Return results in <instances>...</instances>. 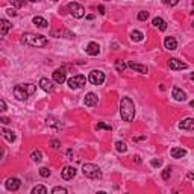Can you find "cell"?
<instances>
[{
    "instance_id": "1",
    "label": "cell",
    "mask_w": 194,
    "mask_h": 194,
    "mask_svg": "<svg viewBox=\"0 0 194 194\" xmlns=\"http://www.w3.org/2000/svg\"><path fill=\"white\" fill-rule=\"evenodd\" d=\"M120 115L127 123L134 121L135 118V105L129 97H121L120 100Z\"/></svg>"
},
{
    "instance_id": "2",
    "label": "cell",
    "mask_w": 194,
    "mask_h": 194,
    "mask_svg": "<svg viewBox=\"0 0 194 194\" xmlns=\"http://www.w3.org/2000/svg\"><path fill=\"white\" fill-rule=\"evenodd\" d=\"M21 43L26 44V46H30V47H46L48 44V39L43 35L26 32V33L21 35Z\"/></svg>"
},
{
    "instance_id": "3",
    "label": "cell",
    "mask_w": 194,
    "mask_h": 194,
    "mask_svg": "<svg viewBox=\"0 0 194 194\" xmlns=\"http://www.w3.org/2000/svg\"><path fill=\"white\" fill-rule=\"evenodd\" d=\"M82 173H84V176H87L88 179H102L100 168L94 164H89V162L82 165Z\"/></svg>"
},
{
    "instance_id": "4",
    "label": "cell",
    "mask_w": 194,
    "mask_h": 194,
    "mask_svg": "<svg viewBox=\"0 0 194 194\" xmlns=\"http://www.w3.org/2000/svg\"><path fill=\"white\" fill-rule=\"evenodd\" d=\"M67 9L74 18H82V17H85V9H84L82 5H79L78 2H70L67 5Z\"/></svg>"
},
{
    "instance_id": "5",
    "label": "cell",
    "mask_w": 194,
    "mask_h": 194,
    "mask_svg": "<svg viewBox=\"0 0 194 194\" xmlns=\"http://www.w3.org/2000/svg\"><path fill=\"white\" fill-rule=\"evenodd\" d=\"M67 84L71 89H79V88H82L85 84H87V78H85L84 74H76V76H73V78L68 79Z\"/></svg>"
},
{
    "instance_id": "6",
    "label": "cell",
    "mask_w": 194,
    "mask_h": 194,
    "mask_svg": "<svg viewBox=\"0 0 194 194\" xmlns=\"http://www.w3.org/2000/svg\"><path fill=\"white\" fill-rule=\"evenodd\" d=\"M88 80L93 84V85H102L105 82V73L100 71V70H93L88 76Z\"/></svg>"
},
{
    "instance_id": "7",
    "label": "cell",
    "mask_w": 194,
    "mask_h": 194,
    "mask_svg": "<svg viewBox=\"0 0 194 194\" xmlns=\"http://www.w3.org/2000/svg\"><path fill=\"white\" fill-rule=\"evenodd\" d=\"M65 79H67V71H65V68H56V70L53 71V80H55L56 84H64Z\"/></svg>"
},
{
    "instance_id": "8",
    "label": "cell",
    "mask_w": 194,
    "mask_h": 194,
    "mask_svg": "<svg viewBox=\"0 0 194 194\" xmlns=\"http://www.w3.org/2000/svg\"><path fill=\"white\" fill-rule=\"evenodd\" d=\"M14 97L17 99V100H28V97H29V94H28V91L23 88V85H17V87H14Z\"/></svg>"
},
{
    "instance_id": "9",
    "label": "cell",
    "mask_w": 194,
    "mask_h": 194,
    "mask_svg": "<svg viewBox=\"0 0 194 194\" xmlns=\"http://www.w3.org/2000/svg\"><path fill=\"white\" fill-rule=\"evenodd\" d=\"M61 176H62V179H64V181H70V179H73V177L76 176V168H74V167H71V165H67V167H64V168H62Z\"/></svg>"
},
{
    "instance_id": "10",
    "label": "cell",
    "mask_w": 194,
    "mask_h": 194,
    "mask_svg": "<svg viewBox=\"0 0 194 194\" xmlns=\"http://www.w3.org/2000/svg\"><path fill=\"white\" fill-rule=\"evenodd\" d=\"M20 185H21V182H20L18 177H9V179L5 182L6 190H9V191H17L20 188Z\"/></svg>"
},
{
    "instance_id": "11",
    "label": "cell",
    "mask_w": 194,
    "mask_h": 194,
    "mask_svg": "<svg viewBox=\"0 0 194 194\" xmlns=\"http://www.w3.org/2000/svg\"><path fill=\"white\" fill-rule=\"evenodd\" d=\"M168 67L171 68V70H185L188 65H186L185 62H182V61H179V59L171 58L168 61Z\"/></svg>"
},
{
    "instance_id": "12",
    "label": "cell",
    "mask_w": 194,
    "mask_h": 194,
    "mask_svg": "<svg viewBox=\"0 0 194 194\" xmlns=\"http://www.w3.org/2000/svg\"><path fill=\"white\" fill-rule=\"evenodd\" d=\"M87 53L89 55V56H97L99 53H100V46L97 44V43H94V41H91L89 44L87 46Z\"/></svg>"
},
{
    "instance_id": "13",
    "label": "cell",
    "mask_w": 194,
    "mask_h": 194,
    "mask_svg": "<svg viewBox=\"0 0 194 194\" xmlns=\"http://www.w3.org/2000/svg\"><path fill=\"white\" fill-rule=\"evenodd\" d=\"M39 87H41V89H44L46 93H52V91L55 89V87H53V82H52V80H48L47 78H43L41 80H39Z\"/></svg>"
},
{
    "instance_id": "14",
    "label": "cell",
    "mask_w": 194,
    "mask_h": 194,
    "mask_svg": "<svg viewBox=\"0 0 194 194\" xmlns=\"http://www.w3.org/2000/svg\"><path fill=\"white\" fill-rule=\"evenodd\" d=\"M11 28H12V24H11V23L6 18H2V20H0V35H2V37H6Z\"/></svg>"
},
{
    "instance_id": "15",
    "label": "cell",
    "mask_w": 194,
    "mask_h": 194,
    "mask_svg": "<svg viewBox=\"0 0 194 194\" xmlns=\"http://www.w3.org/2000/svg\"><path fill=\"white\" fill-rule=\"evenodd\" d=\"M179 127L184 130H194V118H184L179 123Z\"/></svg>"
},
{
    "instance_id": "16",
    "label": "cell",
    "mask_w": 194,
    "mask_h": 194,
    "mask_svg": "<svg viewBox=\"0 0 194 194\" xmlns=\"http://www.w3.org/2000/svg\"><path fill=\"white\" fill-rule=\"evenodd\" d=\"M85 105L87 106H96L97 102H99V97H97V94H94V93H88L87 96H85Z\"/></svg>"
},
{
    "instance_id": "17",
    "label": "cell",
    "mask_w": 194,
    "mask_h": 194,
    "mask_svg": "<svg viewBox=\"0 0 194 194\" xmlns=\"http://www.w3.org/2000/svg\"><path fill=\"white\" fill-rule=\"evenodd\" d=\"M127 67L132 68V70H135V71H138V73H143V74H146V73L149 71V68L146 67V65L136 64V62H132V61H129V62H127Z\"/></svg>"
},
{
    "instance_id": "18",
    "label": "cell",
    "mask_w": 194,
    "mask_h": 194,
    "mask_svg": "<svg viewBox=\"0 0 194 194\" xmlns=\"http://www.w3.org/2000/svg\"><path fill=\"white\" fill-rule=\"evenodd\" d=\"M52 35L53 37H56V38H73L74 37V33H71L70 30H65V29H61V30H53L52 32Z\"/></svg>"
},
{
    "instance_id": "19",
    "label": "cell",
    "mask_w": 194,
    "mask_h": 194,
    "mask_svg": "<svg viewBox=\"0 0 194 194\" xmlns=\"http://www.w3.org/2000/svg\"><path fill=\"white\" fill-rule=\"evenodd\" d=\"M171 94H173V99H175V100H177V102H184L185 99H186V94H185L181 88H177V87L173 88Z\"/></svg>"
},
{
    "instance_id": "20",
    "label": "cell",
    "mask_w": 194,
    "mask_h": 194,
    "mask_svg": "<svg viewBox=\"0 0 194 194\" xmlns=\"http://www.w3.org/2000/svg\"><path fill=\"white\" fill-rule=\"evenodd\" d=\"M170 153H171V158H176V159H181V158H184V156H186V150H185V149H182V147H173Z\"/></svg>"
},
{
    "instance_id": "21",
    "label": "cell",
    "mask_w": 194,
    "mask_h": 194,
    "mask_svg": "<svg viewBox=\"0 0 194 194\" xmlns=\"http://www.w3.org/2000/svg\"><path fill=\"white\" fill-rule=\"evenodd\" d=\"M152 24L158 28L159 30H165L167 29V23H165V20H162L161 17H155V18L152 20Z\"/></svg>"
},
{
    "instance_id": "22",
    "label": "cell",
    "mask_w": 194,
    "mask_h": 194,
    "mask_svg": "<svg viewBox=\"0 0 194 194\" xmlns=\"http://www.w3.org/2000/svg\"><path fill=\"white\" fill-rule=\"evenodd\" d=\"M164 46H165V48H168V50H175V48L177 47V41H176L173 37H167V38L164 39Z\"/></svg>"
},
{
    "instance_id": "23",
    "label": "cell",
    "mask_w": 194,
    "mask_h": 194,
    "mask_svg": "<svg viewBox=\"0 0 194 194\" xmlns=\"http://www.w3.org/2000/svg\"><path fill=\"white\" fill-rule=\"evenodd\" d=\"M2 134H3V138H5L6 141H9V143H14V141H15V134H14L12 130H8V129L2 127Z\"/></svg>"
},
{
    "instance_id": "24",
    "label": "cell",
    "mask_w": 194,
    "mask_h": 194,
    "mask_svg": "<svg viewBox=\"0 0 194 194\" xmlns=\"http://www.w3.org/2000/svg\"><path fill=\"white\" fill-rule=\"evenodd\" d=\"M32 21H33V24H35V26H38V28H41V29H46V28L48 26V23L43 18V17H33Z\"/></svg>"
},
{
    "instance_id": "25",
    "label": "cell",
    "mask_w": 194,
    "mask_h": 194,
    "mask_svg": "<svg viewBox=\"0 0 194 194\" xmlns=\"http://www.w3.org/2000/svg\"><path fill=\"white\" fill-rule=\"evenodd\" d=\"M130 39L140 43V41L144 39V35H143V32H140V30H132V32H130Z\"/></svg>"
},
{
    "instance_id": "26",
    "label": "cell",
    "mask_w": 194,
    "mask_h": 194,
    "mask_svg": "<svg viewBox=\"0 0 194 194\" xmlns=\"http://www.w3.org/2000/svg\"><path fill=\"white\" fill-rule=\"evenodd\" d=\"M47 194V188L44 186V185H37V186H33L32 188V194Z\"/></svg>"
},
{
    "instance_id": "27",
    "label": "cell",
    "mask_w": 194,
    "mask_h": 194,
    "mask_svg": "<svg viewBox=\"0 0 194 194\" xmlns=\"http://www.w3.org/2000/svg\"><path fill=\"white\" fill-rule=\"evenodd\" d=\"M21 85H23V88L28 91V94H29V96H32V94L37 91V87H35L33 84H21Z\"/></svg>"
},
{
    "instance_id": "28",
    "label": "cell",
    "mask_w": 194,
    "mask_h": 194,
    "mask_svg": "<svg viewBox=\"0 0 194 194\" xmlns=\"http://www.w3.org/2000/svg\"><path fill=\"white\" fill-rule=\"evenodd\" d=\"M30 158H32V161H33V162H39V161L43 159V155H41V152H39V150H33V152H32V155H30Z\"/></svg>"
},
{
    "instance_id": "29",
    "label": "cell",
    "mask_w": 194,
    "mask_h": 194,
    "mask_svg": "<svg viewBox=\"0 0 194 194\" xmlns=\"http://www.w3.org/2000/svg\"><path fill=\"white\" fill-rule=\"evenodd\" d=\"M115 149H117V152H121V153H125L127 150V146L123 143V141H117L115 143Z\"/></svg>"
},
{
    "instance_id": "30",
    "label": "cell",
    "mask_w": 194,
    "mask_h": 194,
    "mask_svg": "<svg viewBox=\"0 0 194 194\" xmlns=\"http://www.w3.org/2000/svg\"><path fill=\"white\" fill-rule=\"evenodd\" d=\"M126 67H127V64L126 62H123V61H115V68H117V71H125L126 70Z\"/></svg>"
},
{
    "instance_id": "31",
    "label": "cell",
    "mask_w": 194,
    "mask_h": 194,
    "mask_svg": "<svg viewBox=\"0 0 194 194\" xmlns=\"http://www.w3.org/2000/svg\"><path fill=\"white\" fill-rule=\"evenodd\" d=\"M47 123L48 125H52V126H55V127H62V125L61 123H58V120L55 118V117H47Z\"/></svg>"
},
{
    "instance_id": "32",
    "label": "cell",
    "mask_w": 194,
    "mask_h": 194,
    "mask_svg": "<svg viewBox=\"0 0 194 194\" xmlns=\"http://www.w3.org/2000/svg\"><path fill=\"white\" fill-rule=\"evenodd\" d=\"M67 194L68 193V190L67 188H64V186H55L53 190H52V194Z\"/></svg>"
},
{
    "instance_id": "33",
    "label": "cell",
    "mask_w": 194,
    "mask_h": 194,
    "mask_svg": "<svg viewBox=\"0 0 194 194\" xmlns=\"http://www.w3.org/2000/svg\"><path fill=\"white\" fill-rule=\"evenodd\" d=\"M170 176H171V167H167V168H164V171H162V179L168 181Z\"/></svg>"
},
{
    "instance_id": "34",
    "label": "cell",
    "mask_w": 194,
    "mask_h": 194,
    "mask_svg": "<svg viewBox=\"0 0 194 194\" xmlns=\"http://www.w3.org/2000/svg\"><path fill=\"white\" fill-rule=\"evenodd\" d=\"M9 2H11V5L15 6V8H23L26 0H9Z\"/></svg>"
},
{
    "instance_id": "35",
    "label": "cell",
    "mask_w": 194,
    "mask_h": 194,
    "mask_svg": "<svg viewBox=\"0 0 194 194\" xmlns=\"http://www.w3.org/2000/svg\"><path fill=\"white\" fill-rule=\"evenodd\" d=\"M39 176L41 177H48L50 176V170H48L47 167H41L39 168Z\"/></svg>"
},
{
    "instance_id": "36",
    "label": "cell",
    "mask_w": 194,
    "mask_h": 194,
    "mask_svg": "<svg viewBox=\"0 0 194 194\" xmlns=\"http://www.w3.org/2000/svg\"><path fill=\"white\" fill-rule=\"evenodd\" d=\"M147 18H149V12H147V11H141V12L138 14V20H140V21H146Z\"/></svg>"
},
{
    "instance_id": "37",
    "label": "cell",
    "mask_w": 194,
    "mask_h": 194,
    "mask_svg": "<svg viewBox=\"0 0 194 194\" xmlns=\"http://www.w3.org/2000/svg\"><path fill=\"white\" fill-rule=\"evenodd\" d=\"M97 129H105V130H112V127L106 125V123H99L97 125Z\"/></svg>"
},
{
    "instance_id": "38",
    "label": "cell",
    "mask_w": 194,
    "mask_h": 194,
    "mask_svg": "<svg viewBox=\"0 0 194 194\" xmlns=\"http://www.w3.org/2000/svg\"><path fill=\"white\" fill-rule=\"evenodd\" d=\"M165 5H168V6H176L177 3H179V0H162Z\"/></svg>"
},
{
    "instance_id": "39",
    "label": "cell",
    "mask_w": 194,
    "mask_h": 194,
    "mask_svg": "<svg viewBox=\"0 0 194 194\" xmlns=\"http://www.w3.org/2000/svg\"><path fill=\"white\" fill-rule=\"evenodd\" d=\"M150 164L153 165V167H161L162 165V159H152Z\"/></svg>"
},
{
    "instance_id": "40",
    "label": "cell",
    "mask_w": 194,
    "mask_h": 194,
    "mask_svg": "<svg viewBox=\"0 0 194 194\" xmlns=\"http://www.w3.org/2000/svg\"><path fill=\"white\" fill-rule=\"evenodd\" d=\"M50 144H52V147H53V149H58L59 146H61V143H59L58 140H52V143H50Z\"/></svg>"
},
{
    "instance_id": "41",
    "label": "cell",
    "mask_w": 194,
    "mask_h": 194,
    "mask_svg": "<svg viewBox=\"0 0 194 194\" xmlns=\"http://www.w3.org/2000/svg\"><path fill=\"white\" fill-rule=\"evenodd\" d=\"M0 111H6V102L3 99L0 100Z\"/></svg>"
},
{
    "instance_id": "42",
    "label": "cell",
    "mask_w": 194,
    "mask_h": 194,
    "mask_svg": "<svg viewBox=\"0 0 194 194\" xmlns=\"http://www.w3.org/2000/svg\"><path fill=\"white\" fill-rule=\"evenodd\" d=\"M0 121H2L3 125H8V123H9V118H6V117H2V118H0Z\"/></svg>"
},
{
    "instance_id": "43",
    "label": "cell",
    "mask_w": 194,
    "mask_h": 194,
    "mask_svg": "<svg viewBox=\"0 0 194 194\" xmlns=\"http://www.w3.org/2000/svg\"><path fill=\"white\" fill-rule=\"evenodd\" d=\"M6 12H8L9 15H12V17H15V15H17V12H15V9H8V11H6Z\"/></svg>"
},
{
    "instance_id": "44",
    "label": "cell",
    "mask_w": 194,
    "mask_h": 194,
    "mask_svg": "<svg viewBox=\"0 0 194 194\" xmlns=\"http://www.w3.org/2000/svg\"><path fill=\"white\" fill-rule=\"evenodd\" d=\"M99 14H102V15H103V14H105V8H103V6H102V5H100V6H99Z\"/></svg>"
},
{
    "instance_id": "45",
    "label": "cell",
    "mask_w": 194,
    "mask_h": 194,
    "mask_svg": "<svg viewBox=\"0 0 194 194\" xmlns=\"http://www.w3.org/2000/svg\"><path fill=\"white\" fill-rule=\"evenodd\" d=\"M135 162L136 164H141V156H138V155L135 156Z\"/></svg>"
},
{
    "instance_id": "46",
    "label": "cell",
    "mask_w": 194,
    "mask_h": 194,
    "mask_svg": "<svg viewBox=\"0 0 194 194\" xmlns=\"http://www.w3.org/2000/svg\"><path fill=\"white\" fill-rule=\"evenodd\" d=\"M186 177H188V179H194V173H188Z\"/></svg>"
},
{
    "instance_id": "47",
    "label": "cell",
    "mask_w": 194,
    "mask_h": 194,
    "mask_svg": "<svg viewBox=\"0 0 194 194\" xmlns=\"http://www.w3.org/2000/svg\"><path fill=\"white\" fill-rule=\"evenodd\" d=\"M71 153H73L71 150H68V152H67V155H68V159H73V158H71Z\"/></svg>"
},
{
    "instance_id": "48",
    "label": "cell",
    "mask_w": 194,
    "mask_h": 194,
    "mask_svg": "<svg viewBox=\"0 0 194 194\" xmlns=\"http://www.w3.org/2000/svg\"><path fill=\"white\" fill-rule=\"evenodd\" d=\"M190 106L194 108V100H191V102H190Z\"/></svg>"
},
{
    "instance_id": "49",
    "label": "cell",
    "mask_w": 194,
    "mask_h": 194,
    "mask_svg": "<svg viewBox=\"0 0 194 194\" xmlns=\"http://www.w3.org/2000/svg\"><path fill=\"white\" fill-rule=\"evenodd\" d=\"M191 80L194 82V73H191Z\"/></svg>"
},
{
    "instance_id": "50",
    "label": "cell",
    "mask_w": 194,
    "mask_h": 194,
    "mask_svg": "<svg viewBox=\"0 0 194 194\" xmlns=\"http://www.w3.org/2000/svg\"><path fill=\"white\" fill-rule=\"evenodd\" d=\"M29 2H33V3H35V2H38V0H29Z\"/></svg>"
}]
</instances>
